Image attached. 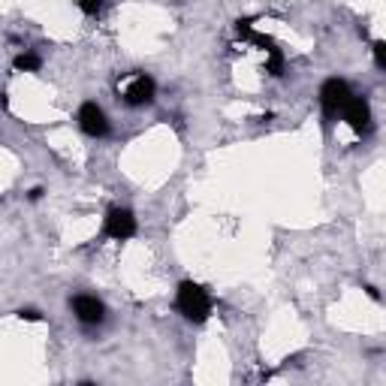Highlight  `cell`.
<instances>
[{
    "instance_id": "cell-10",
    "label": "cell",
    "mask_w": 386,
    "mask_h": 386,
    "mask_svg": "<svg viewBox=\"0 0 386 386\" xmlns=\"http://www.w3.org/2000/svg\"><path fill=\"white\" fill-rule=\"evenodd\" d=\"M374 60H377V67H383V70H386V40L374 43Z\"/></svg>"
},
{
    "instance_id": "cell-5",
    "label": "cell",
    "mask_w": 386,
    "mask_h": 386,
    "mask_svg": "<svg viewBox=\"0 0 386 386\" xmlns=\"http://www.w3.org/2000/svg\"><path fill=\"white\" fill-rule=\"evenodd\" d=\"M341 118L359 133V136H368V133H371V109H368L365 96H356V94L350 96L347 106L341 109Z\"/></svg>"
},
{
    "instance_id": "cell-11",
    "label": "cell",
    "mask_w": 386,
    "mask_h": 386,
    "mask_svg": "<svg viewBox=\"0 0 386 386\" xmlns=\"http://www.w3.org/2000/svg\"><path fill=\"white\" fill-rule=\"evenodd\" d=\"M18 317H21V320H43V314H40V311H33V308H21V311H18Z\"/></svg>"
},
{
    "instance_id": "cell-9",
    "label": "cell",
    "mask_w": 386,
    "mask_h": 386,
    "mask_svg": "<svg viewBox=\"0 0 386 386\" xmlns=\"http://www.w3.org/2000/svg\"><path fill=\"white\" fill-rule=\"evenodd\" d=\"M79 9L84 12V16H96V12L103 9V0H76Z\"/></svg>"
},
{
    "instance_id": "cell-6",
    "label": "cell",
    "mask_w": 386,
    "mask_h": 386,
    "mask_svg": "<svg viewBox=\"0 0 386 386\" xmlns=\"http://www.w3.org/2000/svg\"><path fill=\"white\" fill-rule=\"evenodd\" d=\"M79 127H82V133H88V136L103 139L106 133H109L106 112L96 103H82V109H79Z\"/></svg>"
},
{
    "instance_id": "cell-8",
    "label": "cell",
    "mask_w": 386,
    "mask_h": 386,
    "mask_svg": "<svg viewBox=\"0 0 386 386\" xmlns=\"http://www.w3.org/2000/svg\"><path fill=\"white\" fill-rule=\"evenodd\" d=\"M40 67H43V60H40V55H33V52H21L16 57V70L18 72H36Z\"/></svg>"
},
{
    "instance_id": "cell-3",
    "label": "cell",
    "mask_w": 386,
    "mask_h": 386,
    "mask_svg": "<svg viewBox=\"0 0 386 386\" xmlns=\"http://www.w3.org/2000/svg\"><path fill=\"white\" fill-rule=\"evenodd\" d=\"M103 236L106 238H115V241H127L136 236V217H133L130 209H121V205H115V209L106 211V221H103Z\"/></svg>"
},
{
    "instance_id": "cell-7",
    "label": "cell",
    "mask_w": 386,
    "mask_h": 386,
    "mask_svg": "<svg viewBox=\"0 0 386 386\" xmlns=\"http://www.w3.org/2000/svg\"><path fill=\"white\" fill-rule=\"evenodd\" d=\"M154 91H157L154 79L145 76V72H136V76L130 79V84L124 88V103L127 106H145V103L154 100Z\"/></svg>"
},
{
    "instance_id": "cell-1",
    "label": "cell",
    "mask_w": 386,
    "mask_h": 386,
    "mask_svg": "<svg viewBox=\"0 0 386 386\" xmlns=\"http://www.w3.org/2000/svg\"><path fill=\"white\" fill-rule=\"evenodd\" d=\"M175 308L184 320L190 323H205L211 314V296L209 290L193 284V281H181L178 284V293H175Z\"/></svg>"
},
{
    "instance_id": "cell-4",
    "label": "cell",
    "mask_w": 386,
    "mask_h": 386,
    "mask_svg": "<svg viewBox=\"0 0 386 386\" xmlns=\"http://www.w3.org/2000/svg\"><path fill=\"white\" fill-rule=\"evenodd\" d=\"M70 308H72V314H76V320L82 326H100L106 320V308H103V302L96 299V296H88V293L72 296L70 299Z\"/></svg>"
},
{
    "instance_id": "cell-2",
    "label": "cell",
    "mask_w": 386,
    "mask_h": 386,
    "mask_svg": "<svg viewBox=\"0 0 386 386\" xmlns=\"http://www.w3.org/2000/svg\"><path fill=\"white\" fill-rule=\"evenodd\" d=\"M350 96H353V91H350V84L344 79H326L320 88V106H323L326 121L341 115V109L347 106Z\"/></svg>"
}]
</instances>
